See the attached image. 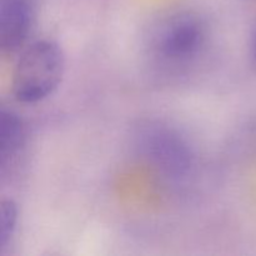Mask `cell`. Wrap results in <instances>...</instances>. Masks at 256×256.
Masks as SVG:
<instances>
[{"instance_id": "obj_1", "label": "cell", "mask_w": 256, "mask_h": 256, "mask_svg": "<svg viewBox=\"0 0 256 256\" xmlns=\"http://www.w3.org/2000/svg\"><path fill=\"white\" fill-rule=\"evenodd\" d=\"M64 72V52L56 42L38 40L28 45L18 59L12 72L15 99L25 104L46 99L58 89Z\"/></svg>"}, {"instance_id": "obj_2", "label": "cell", "mask_w": 256, "mask_h": 256, "mask_svg": "<svg viewBox=\"0 0 256 256\" xmlns=\"http://www.w3.org/2000/svg\"><path fill=\"white\" fill-rule=\"evenodd\" d=\"M208 42L204 20L190 12L174 15L160 26L155 35L158 56L170 64H188L196 59Z\"/></svg>"}, {"instance_id": "obj_3", "label": "cell", "mask_w": 256, "mask_h": 256, "mask_svg": "<svg viewBox=\"0 0 256 256\" xmlns=\"http://www.w3.org/2000/svg\"><path fill=\"white\" fill-rule=\"evenodd\" d=\"M144 146L148 156L170 172H182L192 162L186 142L174 132L162 128L145 132Z\"/></svg>"}, {"instance_id": "obj_4", "label": "cell", "mask_w": 256, "mask_h": 256, "mask_svg": "<svg viewBox=\"0 0 256 256\" xmlns=\"http://www.w3.org/2000/svg\"><path fill=\"white\" fill-rule=\"evenodd\" d=\"M34 22L32 0H0V48L14 52L24 45Z\"/></svg>"}, {"instance_id": "obj_5", "label": "cell", "mask_w": 256, "mask_h": 256, "mask_svg": "<svg viewBox=\"0 0 256 256\" xmlns=\"http://www.w3.org/2000/svg\"><path fill=\"white\" fill-rule=\"evenodd\" d=\"M24 126L16 114L2 109L0 112V165L4 169L19 154L24 144Z\"/></svg>"}, {"instance_id": "obj_6", "label": "cell", "mask_w": 256, "mask_h": 256, "mask_svg": "<svg viewBox=\"0 0 256 256\" xmlns=\"http://www.w3.org/2000/svg\"><path fill=\"white\" fill-rule=\"evenodd\" d=\"M18 209L12 200H2L0 204V252L6 248L16 229Z\"/></svg>"}, {"instance_id": "obj_7", "label": "cell", "mask_w": 256, "mask_h": 256, "mask_svg": "<svg viewBox=\"0 0 256 256\" xmlns=\"http://www.w3.org/2000/svg\"><path fill=\"white\" fill-rule=\"evenodd\" d=\"M252 60H254L255 65H256V29L252 34Z\"/></svg>"}]
</instances>
